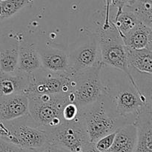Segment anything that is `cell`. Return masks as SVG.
<instances>
[{
    "label": "cell",
    "instance_id": "1",
    "mask_svg": "<svg viewBox=\"0 0 152 152\" xmlns=\"http://www.w3.org/2000/svg\"><path fill=\"white\" fill-rule=\"evenodd\" d=\"M101 80L107 109L123 126L134 124L143 111L151 109V96L141 91L122 71L102 65Z\"/></svg>",
    "mask_w": 152,
    "mask_h": 152
},
{
    "label": "cell",
    "instance_id": "2",
    "mask_svg": "<svg viewBox=\"0 0 152 152\" xmlns=\"http://www.w3.org/2000/svg\"><path fill=\"white\" fill-rule=\"evenodd\" d=\"M28 99V114L45 131L63 123L62 111L70 100V94H33Z\"/></svg>",
    "mask_w": 152,
    "mask_h": 152
},
{
    "label": "cell",
    "instance_id": "3",
    "mask_svg": "<svg viewBox=\"0 0 152 152\" xmlns=\"http://www.w3.org/2000/svg\"><path fill=\"white\" fill-rule=\"evenodd\" d=\"M5 133L1 140L26 149L38 151L49 145L45 131L40 129L29 114L10 121H3Z\"/></svg>",
    "mask_w": 152,
    "mask_h": 152
},
{
    "label": "cell",
    "instance_id": "4",
    "mask_svg": "<svg viewBox=\"0 0 152 152\" xmlns=\"http://www.w3.org/2000/svg\"><path fill=\"white\" fill-rule=\"evenodd\" d=\"M95 34L97 38L102 65L124 72L131 82L139 88L129 71L126 45L111 21L108 29L103 30L102 27H99Z\"/></svg>",
    "mask_w": 152,
    "mask_h": 152
},
{
    "label": "cell",
    "instance_id": "5",
    "mask_svg": "<svg viewBox=\"0 0 152 152\" xmlns=\"http://www.w3.org/2000/svg\"><path fill=\"white\" fill-rule=\"evenodd\" d=\"M102 65L101 64L77 72H70L73 78V102L80 110L93 105L103 97L100 74Z\"/></svg>",
    "mask_w": 152,
    "mask_h": 152
},
{
    "label": "cell",
    "instance_id": "6",
    "mask_svg": "<svg viewBox=\"0 0 152 152\" xmlns=\"http://www.w3.org/2000/svg\"><path fill=\"white\" fill-rule=\"evenodd\" d=\"M49 145L70 152H83L89 142L81 114L71 121H64L59 126L45 130Z\"/></svg>",
    "mask_w": 152,
    "mask_h": 152
},
{
    "label": "cell",
    "instance_id": "7",
    "mask_svg": "<svg viewBox=\"0 0 152 152\" xmlns=\"http://www.w3.org/2000/svg\"><path fill=\"white\" fill-rule=\"evenodd\" d=\"M73 91L72 74L56 73L41 68L29 74V83L24 91L33 94H70Z\"/></svg>",
    "mask_w": 152,
    "mask_h": 152
},
{
    "label": "cell",
    "instance_id": "8",
    "mask_svg": "<svg viewBox=\"0 0 152 152\" xmlns=\"http://www.w3.org/2000/svg\"><path fill=\"white\" fill-rule=\"evenodd\" d=\"M80 34L74 46L68 52L69 72H77L101 65V56L95 33L80 28Z\"/></svg>",
    "mask_w": 152,
    "mask_h": 152
},
{
    "label": "cell",
    "instance_id": "9",
    "mask_svg": "<svg viewBox=\"0 0 152 152\" xmlns=\"http://www.w3.org/2000/svg\"><path fill=\"white\" fill-rule=\"evenodd\" d=\"M80 111L89 142L91 143H95L100 138L116 132L122 126L108 111L102 99Z\"/></svg>",
    "mask_w": 152,
    "mask_h": 152
},
{
    "label": "cell",
    "instance_id": "10",
    "mask_svg": "<svg viewBox=\"0 0 152 152\" xmlns=\"http://www.w3.org/2000/svg\"><path fill=\"white\" fill-rule=\"evenodd\" d=\"M41 68L37 41L31 34H25L19 39L17 70L30 74Z\"/></svg>",
    "mask_w": 152,
    "mask_h": 152
},
{
    "label": "cell",
    "instance_id": "11",
    "mask_svg": "<svg viewBox=\"0 0 152 152\" xmlns=\"http://www.w3.org/2000/svg\"><path fill=\"white\" fill-rule=\"evenodd\" d=\"M42 68L56 73L69 71L68 53L62 49L48 45H39L37 42Z\"/></svg>",
    "mask_w": 152,
    "mask_h": 152
},
{
    "label": "cell",
    "instance_id": "12",
    "mask_svg": "<svg viewBox=\"0 0 152 152\" xmlns=\"http://www.w3.org/2000/svg\"><path fill=\"white\" fill-rule=\"evenodd\" d=\"M28 114V99L24 94H14L0 98L1 121H10Z\"/></svg>",
    "mask_w": 152,
    "mask_h": 152
},
{
    "label": "cell",
    "instance_id": "13",
    "mask_svg": "<svg viewBox=\"0 0 152 152\" xmlns=\"http://www.w3.org/2000/svg\"><path fill=\"white\" fill-rule=\"evenodd\" d=\"M134 124L137 127L134 152H152V108L142 111Z\"/></svg>",
    "mask_w": 152,
    "mask_h": 152
},
{
    "label": "cell",
    "instance_id": "14",
    "mask_svg": "<svg viewBox=\"0 0 152 152\" xmlns=\"http://www.w3.org/2000/svg\"><path fill=\"white\" fill-rule=\"evenodd\" d=\"M28 83L29 74L19 70L13 73L0 71V98L14 94H23Z\"/></svg>",
    "mask_w": 152,
    "mask_h": 152
},
{
    "label": "cell",
    "instance_id": "15",
    "mask_svg": "<svg viewBox=\"0 0 152 152\" xmlns=\"http://www.w3.org/2000/svg\"><path fill=\"white\" fill-rule=\"evenodd\" d=\"M19 43L18 38L0 40V71L2 72L13 73L17 70Z\"/></svg>",
    "mask_w": 152,
    "mask_h": 152
},
{
    "label": "cell",
    "instance_id": "16",
    "mask_svg": "<svg viewBox=\"0 0 152 152\" xmlns=\"http://www.w3.org/2000/svg\"><path fill=\"white\" fill-rule=\"evenodd\" d=\"M137 144L135 124H125L116 130L114 142L109 151L112 152H134Z\"/></svg>",
    "mask_w": 152,
    "mask_h": 152
},
{
    "label": "cell",
    "instance_id": "17",
    "mask_svg": "<svg viewBox=\"0 0 152 152\" xmlns=\"http://www.w3.org/2000/svg\"><path fill=\"white\" fill-rule=\"evenodd\" d=\"M123 40L128 48L152 50V27L140 22Z\"/></svg>",
    "mask_w": 152,
    "mask_h": 152
},
{
    "label": "cell",
    "instance_id": "18",
    "mask_svg": "<svg viewBox=\"0 0 152 152\" xmlns=\"http://www.w3.org/2000/svg\"><path fill=\"white\" fill-rule=\"evenodd\" d=\"M126 48L129 68L138 72L152 74V50Z\"/></svg>",
    "mask_w": 152,
    "mask_h": 152
},
{
    "label": "cell",
    "instance_id": "19",
    "mask_svg": "<svg viewBox=\"0 0 152 152\" xmlns=\"http://www.w3.org/2000/svg\"><path fill=\"white\" fill-rule=\"evenodd\" d=\"M123 10L131 11L142 23L152 27V0H127Z\"/></svg>",
    "mask_w": 152,
    "mask_h": 152
},
{
    "label": "cell",
    "instance_id": "20",
    "mask_svg": "<svg viewBox=\"0 0 152 152\" xmlns=\"http://www.w3.org/2000/svg\"><path fill=\"white\" fill-rule=\"evenodd\" d=\"M111 22L114 24L120 36L123 39V38L141 22L133 13L129 10H123L122 13L118 16L114 17V19L111 21Z\"/></svg>",
    "mask_w": 152,
    "mask_h": 152
},
{
    "label": "cell",
    "instance_id": "21",
    "mask_svg": "<svg viewBox=\"0 0 152 152\" xmlns=\"http://www.w3.org/2000/svg\"><path fill=\"white\" fill-rule=\"evenodd\" d=\"M33 2L34 0H1L0 3L2 7V14L0 20L11 17L15 13Z\"/></svg>",
    "mask_w": 152,
    "mask_h": 152
},
{
    "label": "cell",
    "instance_id": "22",
    "mask_svg": "<svg viewBox=\"0 0 152 152\" xmlns=\"http://www.w3.org/2000/svg\"><path fill=\"white\" fill-rule=\"evenodd\" d=\"M115 133L116 132H113V133L109 134L106 135V136L103 137L98 140L94 143L95 147L96 148V149H98L101 152H105L107 151H109L111 145H112L113 142H114Z\"/></svg>",
    "mask_w": 152,
    "mask_h": 152
},
{
    "label": "cell",
    "instance_id": "23",
    "mask_svg": "<svg viewBox=\"0 0 152 152\" xmlns=\"http://www.w3.org/2000/svg\"><path fill=\"white\" fill-rule=\"evenodd\" d=\"M80 114V108L74 102H68L64 107L62 111V117L65 121L74 120Z\"/></svg>",
    "mask_w": 152,
    "mask_h": 152
},
{
    "label": "cell",
    "instance_id": "24",
    "mask_svg": "<svg viewBox=\"0 0 152 152\" xmlns=\"http://www.w3.org/2000/svg\"><path fill=\"white\" fill-rule=\"evenodd\" d=\"M0 152H36L32 150L26 149L18 145L6 142L0 139Z\"/></svg>",
    "mask_w": 152,
    "mask_h": 152
},
{
    "label": "cell",
    "instance_id": "25",
    "mask_svg": "<svg viewBox=\"0 0 152 152\" xmlns=\"http://www.w3.org/2000/svg\"><path fill=\"white\" fill-rule=\"evenodd\" d=\"M112 0H105V19L103 24L101 27L103 30L108 29L111 25V19H110V10H111Z\"/></svg>",
    "mask_w": 152,
    "mask_h": 152
},
{
    "label": "cell",
    "instance_id": "26",
    "mask_svg": "<svg viewBox=\"0 0 152 152\" xmlns=\"http://www.w3.org/2000/svg\"><path fill=\"white\" fill-rule=\"evenodd\" d=\"M36 152H70V151H66V150L63 149V148H59V147L57 146L48 145L46 147H45L44 148H42V149Z\"/></svg>",
    "mask_w": 152,
    "mask_h": 152
},
{
    "label": "cell",
    "instance_id": "27",
    "mask_svg": "<svg viewBox=\"0 0 152 152\" xmlns=\"http://www.w3.org/2000/svg\"><path fill=\"white\" fill-rule=\"evenodd\" d=\"M83 152H101V151H99V150L96 149V148L95 147L94 143L88 142V143L86 145V146L84 148Z\"/></svg>",
    "mask_w": 152,
    "mask_h": 152
},
{
    "label": "cell",
    "instance_id": "28",
    "mask_svg": "<svg viewBox=\"0 0 152 152\" xmlns=\"http://www.w3.org/2000/svg\"><path fill=\"white\" fill-rule=\"evenodd\" d=\"M1 14H2V7H1V4L0 3V17H1Z\"/></svg>",
    "mask_w": 152,
    "mask_h": 152
},
{
    "label": "cell",
    "instance_id": "29",
    "mask_svg": "<svg viewBox=\"0 0 152 152\" xmlns=\"http://www.w3.org/2000/svg\"><path fill=\"white\" fill-rule=\"evenodd\" d=\"M105 152H112V151H105Z\"/></svg>",
    "mask_w": 152,
    "mask_h": 152
},
{
    "label": "cell",
    "instance_id": "30",
    "mask_svg": "<svg viewBox=\"0 0 152 152\" xmlns=\"http://www.w3.org/2000/svg\"><path fill=\"white\" fill-rule=\"evenodd\" d=\"M1 1V0H0V1Z\"/></svg>",
    "mask_w": 152,
    "mask_h": 152
}]
</instances>
